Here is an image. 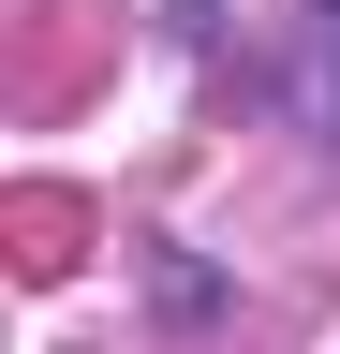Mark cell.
<instances>
[{"mask_svg":"<svg viewBox=\"0 0 340 354\" xmlns=\"http://www.w3.org/2000/svg\"><path fill=\"white\" fill-rule=\"evenodd\" d=\"M311 104H325V133H340V0H325V74H311Z\"/></svg>","mask_w":340,"mask_h":354,"instance_id":"1","label":"cell"}]
</instances>
